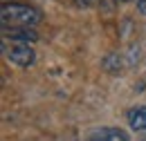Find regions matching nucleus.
Listing matches in <instances>:
<instances>
[{
	"instance_id": "1",
	"label": "nucleus",
	"mask_w": 146,
	"mask_h": 141,
	"mask_svg": "<svg viewBox=\"0 0 146 141\" xmlns=\"http://www.w3.org/2000/svg\"><path fill=\"white\" fill-rule=\"evenodd\" d=\"M2 25H11V27H34L40 22V11L29 7V5H20V2H5L0 9Z\"/></svg>"
},
{
	"instance_id": "2",
	"label": "nucleus",
	"mask_w": 146,
	"mask_h": 141,
	"mask_svg": "<svg viewBox=\"0 0 146 141\" xmlns=\"http://www.w3.org/2000/svg\"><path fill=\"white\" fill-rule=\"evenodd\" d=\"M5 54H7V58H9L14 65H18V67H29V65L36 61L34 49H32L29 45H25V43H16V45H11V47L5 45Z\"/></svg>"
},
{
	"instance_id": "3",
	"label": "nucleus",
	"mask_w": 146,
	"mask_h": 141,
	"mask_svg": "<svg viewBox=\"0 0 146 141\" xmlns=\"http://www.w3.org/2000/svg\"><path fill=\"white\" fill-rule=\"evenodd\" d=\"M2 36L5 38H11L16 43H25V45L38 40V34L32 27H7V25H2Z\"/></svg>"
},
{
	"instance_id": "4",
	"label": "nucleus",
	"mask_w": 146,
	"mask_h": 141,
	"mask_svg": "<svg viewBox=\"0 0 146 141\" xmlns=\"http://www.w3.org/2000/svg\"><path fill=\"white\" fill-rule=\"evenodd\" d=\"M90 141H130L128 134L124 130H117V128H104V130H97L90 137Z\"/></svg>"
},
{
	"instance_id": "5",
	"label": "nucleus",
	"mask_w": 146,
	"mask_h": 141,
	"mask_svg": "<svg viewBox=\"0 0 146 141\" xmlns=\"http://www.w3.org/2000/svg\"><path fill=\"white\" fill-rule=\"evenodd\" d=\"M128 123H130L133 130L144 132L146 130V107L137 105V107H133V110H128Z\"/></svg>"
},
{
	"instance_id": "6",
	"label": "nucleus",
	"mask_w": 146,
	"mask_h": 141,
	"mask_svg": "<svg viewBox=\"0 0 146 141\" xmlns=\"http://www.w3.org/2000/svg\"><path fill=\"white\" fill-rule=\"evenodd\" d=\"M137 9H139V14L146 16V0H137Z\"/></svg>"
},
{
	"instance_id": "7",
	"label": "nucleus",
	"mask_w": 146,
	"mask_h": 141,
	"mask_svg": "<svg viewBox=\"0 0 146 141\" xmlns=\"http://www.w3.org/2000/svg\"><path fill=\"white\" fill-rule=\"evenodd\" d=\"M121 2H128V0H121Z\"/></svg>"
}]
</instances>
